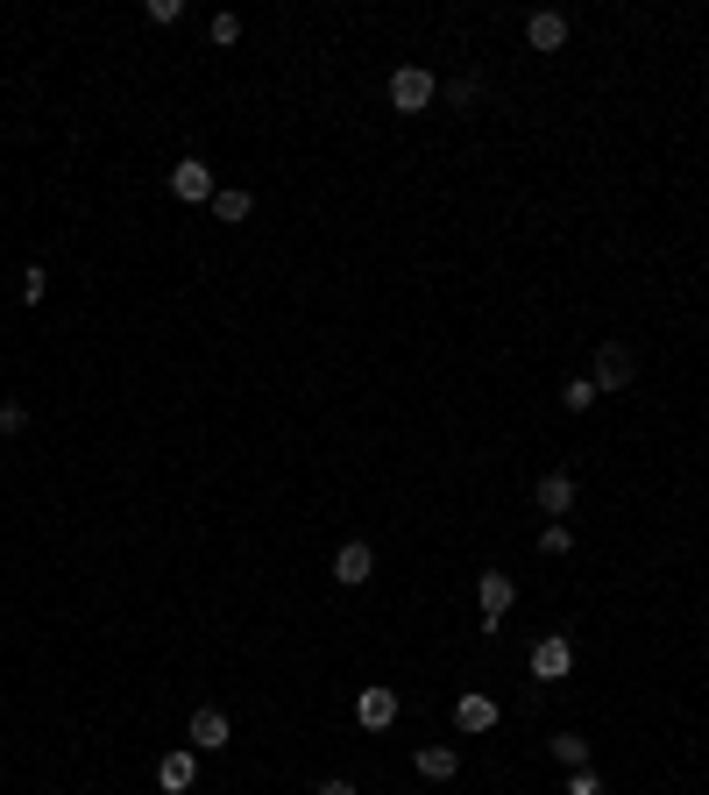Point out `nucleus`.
I'll use <instances>...</instances> for the list:
<instances>
[{"instance_id": "nucleus-1", "label": "nucleus", "mask_w": 709, "mask_h": 795, "mask_svg": "<svg viewBox=\"0 0 709 795\" xmlns=\"http://www.w3.org/2000/svg\"><path fill=\"white\" fill-rule=\"evenodd\" d=\"M433 93H441V86H433L426 65H398V71H390V107H398V114H426Z\"/></svg>"}, {"instance_id": "nucleus-2", "label": "nucleus", "mask_w": 709, "mask_h": 795, "mask_svg": "<svg viewBox=\"0 0 709 795\" xmlns=\"http://www.w3.org/2000/svg\"><path fill=\"white\" fill-rule=\"evenodd\" d=\"M476 604H482V633H496L504 611L518 604V582H511L504 568H482V576H476Z\"/></svg>"}, {"instance_id": "nucleus-3", "label": "nucleus", "mask_w": 709, "mask_h": 795, "mask_svg": "<svg viewBox=\"0 0 709 795\" xmlns=\"http://www.w3.org/2000/svg\"><path fill=\"white\" fill-rule=\"evenodd\" d=\"M163 185H171V200H185V206H214V171H206L199 157H185V163H171V178H163Z\"/></svg>"}, {"instance_id": "nucleus-4", "label": "nucleus", "mask_w": 709, "mask_h": 795, "mask_svg": "<svg viewBox=\"0 0 709 795\" xmlns=\"http://www.w3.org/2000/svg\"><path fill=\"white\" fill-rule=\"evenodd\" d=\"M631 377H639V363H631V349H625V341H596V391H625V384Z\"/></svg>"}, {"instance_id": "nucleus-5", "label": "nucleus", "mask_w": 709, "mask_h": 795, "mask_svg": "<svg viewBox=\"0 0 709 795\" xmlns=\"http://www.w3.org/2000/svg\"><path fill=\"white\" fill-rule=\"evenodd\" d=\"M355 725L362 731H390V725H398V689H390V682H369L355 696Z\"/></svg>"}, {"instance_id": "nucleus-6", "label": "nucleus", "mask_w": 709, "mask_h": 795, "mask_svg": "<svg viewBox=\"0 0 709 795\" xmlns=\"http://www.w3.org/2000/svg\"><path fill=\"white\" fill-rule=\"evenodd\" d=\"M157 788H163V795H192V788H199V753H192V746L163 753V760H157Z\"/></svg>"}, {"instance_id": "nucleus-7", "label": "nucleus", "mask_w": 709, "mask_h": 795, "mask_svg": "<svg viewBox=\"0 0 709 795\" xmlns=\"http://www.w3.org/2000/svg\"><path fill=\"white\" fill-rule=\"evenodd\" d=\"M568 668H575V647H568V633H547L533 647V682H568Z\"/></svg>"}, {"instance_id": "nucleus-8", "label": "nucleus", "mask_w": 709, "mask_h": 795, "mask_svg": "<svg viewBox=\"0 0 709 795\" xmlns=\"http://www.w3.org/2000/svg\"><path fill=\"white\" fill-rule=\"evenodd\" d=\"M369 576H376V554H369V540H348V547H334V582H341V590H362Z\"/></svg>"}, {"instance_id": "nucleus-9", "label": "nucleus", "mask_w": 709, "mask_h": 795, "mask_svg": "<svg viewBox=\"0 0 709 795\" xmlns=\"http://www.w3.org/2000/svg\"><path fill=\"white\" fill-rule=\"evenodd\" d=\"M525 43H533L539 57H553L568 43V14L561 8H539V14H525Z\"/></svg>"}, {"instance_id": "nucleus-10", "label": "nucleus", "mask_w": 709, "mask_h": 795, "mask_svg": "<svg viewBox=\"0 0 709 795\" xmlns=\"http://www.w3.org/2000/svg\"><path fill=\"white\" fill-rule=\"evenodd\" d=\"M185 746H192V753H220V746H228V717H220V711H192Z\"/></svg>"}, {"instance_id": "nucleus-11", "label": "nucleus", "mask_w": 709, "mask_h": 795, "mask_svg": "<svg viewBox=\"0 0 709 795\" xmlns=\"http://www.w3.org/2000/svg\"><path fill=\"white\" fill-rule=\"evenodd\" d=\"M533 504H539V512H553V519H561V512H575V476H561V469H553V476H539Z\"/></svg>"}, {"instance_id": "nucleus-12", "label": "nucleus", "mask_w": 709, "mask_h": 795, "mask_svg": "<svg viewBox=\"0 0 709 795\" xmlns=\"http://www.w3.org/2000/svg\"><path fill=\"white\" fill-rule=\"evenodd\" d=\"M412 768L426 774V782H455L461 753H455V746H419V753H412Z\"/></svg>"}, {"instance_id": "nucleus-13", "label": "nucleus", "mask_w": 709, "mask_h": 795, "mask_svg": "<svg viewBox=\"0 0 709 795\" xmlns=\"http://www.w3.org/2000/svg\"><path fill=\"white\" fill-rule=\"evenodd\" d=\"M249 214H255V200H249L241 185H220V192H214V220H228V228H241Z\"/></svg>"}, {"instance_id": "nucleus-14", "label": "nucleus", "mask_w": 709, "mask_h": 795, "mask_svg": "<svg viewBox=\"0 0 709 795\" xmlns=\"http://www.w3.org/2000/svg\"><path fill=\"white\" fill-rule=\"evenodd\" d=\"M455 725L461 731H496V703L490 696H461L455 703Z\"/></svg>"}, {"instance_id": "nucleus-15", "label": "nucleus", "mask_w": 709, "mask_h": 795, "mask_svg": "<svg viewBox=\"0 0 709 795\" xmlns=\"http://www.w3.org/2000/svg\"><path fill=\"white\" fill-rule=\"evenodd\" d=\"M553 760H561L568 774H575V768H590V739H582V731H561V739H553Z\"/></svg>"}, {"instance_id": "nucleus-16", "label": "nucleus", "mask_w": 709, "mask_h": 795, "mask_svg": "<svg viewBox=\"0 0 709 795\" xmlns=\"http://www.w3.org/2000/svg\"><path fill=\"white\" fill-rule=\"evenodd\" d=\"M596 398H603V391H596L590 377H568V391H561V405H568V412H590Z\"/></svg>"}, {"instance_id": "nucleus-17", "label": "nucleus", "mask_w": 709, "mask_h": 795, "mask_svg": "<svg viewBox=\"0 0 709 795\" xmlns=\"http://www.w3.org/2000/svg\"><path fill=\"white\" fill-rule=\"evenodd\" d=\"M539 554H575V533H568V526H561V519H553V526H547V533H539Z\"/></svg>"}, {"instance_id": "nucleus-18", "label": "nucleus", "mask_w": 709, "mask_h": 795, "mask_svg": "<svg viewBox=\"0 0 709 795\" xmlns=\"http://www.w3.org/2000/svg\"><path fill=\"white\" fill-rule=\"evenodd\" d=\"M43 292H50V277H43V263H28V270H22V298H28V306H36Z\"/></svg>"}, {"instance_id": "nucleus-19", "label": "nucleus", "mask_w": 709, "mask_h": 795, "mask_svg": "<svg viewBox=\"0 0 709 795\" xmlns=\"http://www.w3.org/2000/svg\"><path fill=\"white\" fill-rule=\"evenodd\" d=\"M178 14H185V0H149V22H157V29H171Z\"/></svg>"}, {"instance_id": "nucleus-20", "label": "nucleus", "mask_w": 709, "mask_h": 795, "mask_svg": "<svg viewBox=\"0 0 709 795\" xmlns=\"http://www.w3.org/2000/svg\"><path fill=\"white\" fill-rule=\"evenodd\" d=\"M561 795H603V782H596L590 768H575V774H568V788H561Z\"/></svg>"}, {"instance_id": "nucleus-21", "label": "nucleus", "mask_w": 709, "mask_h": 795, "mask_svg": "<svg viewBox=\"0 0 709 795\" xmlns=\"http://www.w3.org/2000/svg\"><path fill=\"white\" fill-rule=\"evenodd\" d=\"M22 427H28V405L8 398V405H0V433H22Z\"/></svg>"}, {"instance_id": "nucleus-22", "label": "nucleus", "mask_w": 709, "mask_h": 795, "mask_svg": "<svg viewBox=\"0 0 709 795\" xmlns=\"http://www.w3.org/2000/svg\"><path fill=\"white\" fill-rule=\"evenodd\" d=\"M214 43H241V14H214Z\"/></svg>"}, {"instance_id": "nucleus-23", "label": "nucleus", "mask_w": 709, "mask_h": 795, "mask_svg": "<svg viewBox=\"0 0 709 795\" xmlns=\"http://www.w3.org/2000/svg\"><path fill=\"white\" fill-rule=\"evenodd\" d=\"M320 795H355V782H341V774H334V782H320Z\"/></svg>"}]
</instances>
